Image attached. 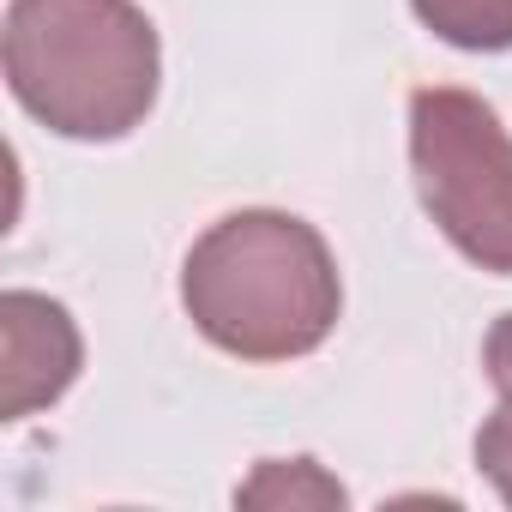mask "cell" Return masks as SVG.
<instances>
[{
  "label": "cell",
  "mask_w": 512,
  "mask_h": 512,
  "mask_svg": "<svg viewBox=\"0 0 512 512\" xmlns=\"http://www.w3.org/2000/svg\"><path fill=\"white\" fill-rule=\"evenodd\" d=\"M410 169L422 211L470 266L512 278V133L494 103L458 85L410 97Z\"/></svg>",
  "instance_id": "obj_3"
},
{
  "label": "cell",
  "mask_w": 512,
  "mask_h": 512,
  "mask_svg": "<svg viewBox=\"0 0 512 512\" xmlns=\"http://www.w3.org/2000/svg\"><path fill=\"white\" fill-rule=\"evenodd\" d=\"M181 308L205 344L241 362L314 356L338 314V260L314 223L290 211H229L217 217L181 266Z\"/></svg>",
  "instance_id": "obj_1"
},
{
  "label": "cell",
  "mask_w": 512,
  "mask_h": 512,
  "mask_svg": "<svg viewBox=\"0 0 512 512\" xmlns=\"http://www.w3.org/2000/svg\"><path fill=\"white\" fill-rule=\"evenodd\" d=\"M482 368H488V386L500 392V404L512 410V314H500L482 338Z\"/></svg>",
  "instance_id": "obj_8"
},
{
  "label": "cell",
  "mask_w": 512,
  "mask_h": 512,
  "mask_svg": "<svg viewBox=\"0 0 512 512\" xmlns=\"http://www.w3.org/2000/svg\"><path fill=\"white\" fill-rule=\"evenodd\" d=\"M163 79L157 25L139 0H13L7 85L31 121L61 139H127Z\"/></svg>",
  "instance_id": "obj_2"
},
{
  "label": "cell",
  "mask_w": 512,
  "mask_h": 512,
  "mask_svg": "<svg viewBox=\"0 0 512 512\" xmlns=\"http://www.w3.org/2000/svg\"><path fill=\"white\" fill-rule=\"evenodd\" d=\"M235 500H247V506H344V482H332L314 458H266L260 476L235 488Z\"/></svg>",
  "instance_id": "obj_6"
},
{
  "label": "cell",
  "mask_w": 512,
  "mask_h": 512,
  "mask_svg": "<svg viewBox=\"0 0 512 512\" xmlns=\"http://www.w3.org/2000/svg\"><path fill=\"white\" fill-rule=\"evenodd\" d=\"M410 13L464 55L512 49V0H410Z\"/></svg>",
  "instance_id": "obj_5"
},
{
  "label": "cell",
  "mask_w": 512,
  "mask_h": 512,
  "mask_svg": "<svg viewBox=\"0 0 512 512\" xmlns=\"http://www.w3.org/2000/svg\"><path fill=\"white\" fill-rule=\"evenodd\" d=\"M79 362H85V344L61 302L37 290L0 296V416L7 422L49 410L79 380Z\"/></svg>",
  "instance_id": "obj_4"
},
{
  "label": "cell",
  "mask_w": 512,
  "mask_h": 512,
  "mask_svg": "<svg viewBox=\"0 0 512 512\" xmlns=\"http://www.w3.org/2000/svg\"><path fill=\"white\" fill-rule=\"evenodd\" d=\"M476 464H482V476L494 482V494L512 506V410H506V404L476 428Z\"/></svg>",
  "instance_id": "obj_7"
}]
</instances>
